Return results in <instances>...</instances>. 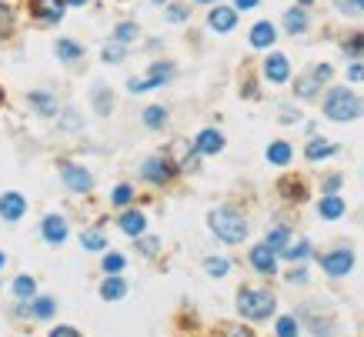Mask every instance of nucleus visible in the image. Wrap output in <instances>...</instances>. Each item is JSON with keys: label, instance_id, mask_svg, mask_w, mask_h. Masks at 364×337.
Wrapping results in <instances>:
<instances>
[{"label": "nucleus", "instance_id": "37", "mask_svg": "<svg viewBox=\"0 0 364 337\" xmlns=\"http://www.w3.org/2000/svg\"><path fill=\"white\" fill-rule=\"evenodd\" d=\"M100 267H104V274H120V271L127 267V257H124V254H117V251H111V254H104Z\"/></svg>", "mask_w": 364, "mask_h": 337}, {"label": "nucleus", "instance_id": "56", "mask_svg": "<svg viewBox=\"0 0 364 337\" xmlns=\"http://www.w3.org/2000/svg\"><path fill=\"white\" fill-rule=\"evenodd\" d=\"M0 267H7V254L3 251H0Z\"/></svg>", "mask_w": 364, "mask_h": 337}, {"label": "nucleus", "instance_id": "34", "mask_svg": "<svg viewBox=\"0 0 364 337\" xmlns=\"http://www.w3.org/2000/svg\"><path fill=\"white\" fill-rule=\"evenodd\" d=\"M124 57H127V44H120V40L107 44V47L100 51V60H104V64H120Z\"/></svg>", "mask_w": 364, "mask_h": 337}, {"label": "nucleus", "instance_id": "22", "mask_svg": "<svg viewBox=\"0 0 364 337\" xmlns=\"http://www.w3.org/2000/svg\"><path fill=\"white\" fill-rule=\"evenodd\" d=\"M301 314H304V324L311 327V334L314 337H331L334 334V320H331V314H325V318H321V314H311V307H304Z\"/></svg>", "mask_w": 364, "mask_h": 337}, {"label": "nucleus", "instance_id": "28", "mask_svg": "<svg viewBox=\"0 0 364 337\" xmlns=\"http://www.w3.org/2000/svg\"><path fill=\"white\" fill-rule=\"evenodd\" d=\"M311 251H314V247H311V241L304 237V241H298V244H288V251H284L281 257L291 264H304L307 257H311Z\"/></svg>", "mask_w": 364, "mask_h": 337}, {"label": "nucleus", "instance_id": "19", "mask_svg": "<svg viewBox=\"0 0 364 337\" xmlns=\"http://www.w3.org/2000/svg\"><path fill=\"white\" fill-rule=\"evenodd\" d=\"M321 87H325V80L311 71V74L294 80V97H298V100H314V97L321 94Z\"/></svg>", "mask_w": 364, "mask_h": 337}, {"label": "nucleus", "instance_id": "30", "mask_svg": "<svg viewBox=\"0 0 364 337\" xmlns=\"http://www.w3.org/2000/svg\"><path fill=\"white\" fill-rule=\"evenodd\" d=\"M94 111L100 113V117H107V113L114 111V94H111L104 84H97L94 87Z\"/></svg>", "mask_w": 364, "mask_h": 337}, {"label": "nucleus", "instance_id": "47", "mask_svg": "<svg viewBox=\"0 0 364 337\" xmlns=\"http://www.w3.org/2000/svg\"><path fill=\"white\" fill-rule=\"evenodd\" d=\"M347 80H351V84H361L364 80V64H358V60H351V67H347Z\"/></svg>", "mask_w": 364, "mask_h": 337}, {"label": "nucleus", "instance_id": "25", "mask_svg": "<svg viewBox=\"0 0 364 337\" xmlns=\"http://www.w3.org/2000/svg\"><path fill=\"white\" fill-rule=\"evenodd\" d=\"M167 107H161V104H151V107H144V113H140V120H144V127L147 131H161L164 124H167Z\"/></svg>", "mask_w": 364, "mask_h": 337}, {"label": "nucleus", "instance_id": "14", "mask_svg": "<svg viewBox=\"0 0 364 337\" xmlns=\"http://www.w3.org/2000/svg\"><path fill=\"white\" fill-rule=\"evenodd\" d=\"M27 214V197L24 194H17V190H7V194H0V217L3 221H20Z\"/></svg>", "mask_w": 364, "mask_h": 337}, {"label": "nucleus", "instance_id": "43", "mask_svg": "<svg viewBox=\"0 0 364 337\" xmlns=\"http://www.w3.org/2000/svg\"><path fill=\"white\" fill-rule=\"evenodd\" d=\"M334 7H338L345 17H358V14H364V0H334Z\"/></svg>", "mask_w": 364, "mask_h": 337}, {"label": "nucleus", "instance_id": "42", "mask_svg": "<svg viewBox=\"0 0 364 337\" xmlns=\"http://www.w3.org/2000/svg\"><path fill=\"white\" fill-rule=\"evenodd\" d=\"M341 51H345L351 60H354V57H361L364 54V34H351V37L345 40V47H341Z\"/></svg>", "mask_w": 364, "mask_h": 337}, {"label": "nucleus", "instance_id": "44", "mask_svg": "<svg viewBox=\"0 0 364 337\" xmlns=\"http://www.w3.org/2000/svg\"><path fill=\"white\" fill-rule=\"evenodd\" d=\"M137 251H140L144 257H154V254L161 251V241H157V237H137Z\"/></svg>", "mask_w": 364, "mask_h": 337}, {"label": "nucleus", "instance_id": "31", "mask_svg": "<svg viewBox=\"0 0 364 337\" xmlns=\"http://www.w3.org/2000/svg\"><path fill=\"white\" fill-rule=\"evenodd\" d=\"M14 298L17 300H34L37 298V281L27 277V274H20L17 281H14Z\"/></svg>", "mask_w": 364, "mask_h": 337}, {"label": "nucleus", "instance_id": "29", "mask_svg": "<svg viewBox=\"0 0 364 337\" xmlns=\"http://www.w3.org/2000/svg\"><path fill=\"white\" fill-rule=\"evenodd\" d=\"M264 244L274 247L277 254H284V251H288V244H291V230H288V227H271L268 237H264Z\"/></svg>", "mask_w": 364, "mask_h": 337}, {"label": "nucleus", "instance_id": "53", "mask_svg": "<svg viewBox=\"0 0 364 337\" xmlns=\"http://www.w3.org/2000/svg\"><path fill=\"white\" fill-rule=\"evenodd\" d=\"M298 117H301V113L294 111V107H284V111H281V120H288V124H294Z\"/></svg>", "mask_w": 364, "mask_h": 337}, {"label": "nucleus", "instance_id": "59", "mask_svg": "<svg viewBox=\"0 0 364 337\" xmlns=\"http://www.w3.org/2000/svg\"><path fill=\"white\" fill-rule=\"evenodd\" d=\"M0 104H3V87H0Z\"/></svg>", "mask_w": 364, "mask_h": 337}, {"label": "nucleus", "instance_id": "17", "mask_svg": "<svg viewBox=\"0 0 364 337\" xmlns=\"http://www.w3.org/2000/svg\"><path fill=\"white\" fill-rule=\"evenodd\" d=\"M117 227H120L127 237H134L137 241V237H144V230H147V217H144L137 207H127V210L117 217Z\"/></svg>", "mask_w": 364, "mask_h": 337}, {"label": "nucleus", "instance_id": "10", "mask_svg": "<svg viewBox=\"0 0 364 337\" xmlns=\"http://www.w3.org/2000/svg\"><path fill=\"white\" fill-rule=\"evenodd\" d=\"M264 80L268 84H288L291 80V60L284 54H277V51H271L268 57H264Z\"/></svg>", "mask_w": 364, "mask_h": 337}, {"label": "nucleus", "instance_id": "2", "mask_svg": "<svg viewBox=\"0 0 364 337\" xmlns=\"http://www.w3.org/2000/svg\"><path fill=\"white\" fill-rule=\"evenodd\" d=\"M321 111L334 124H351V120L364 117V97H358L351 87H331L321 100Z\"/></svg>", "mask_w": 364, "mask_h": 337}, {"label": "nucleus", "instance_id": "12", "mask_svg": "<svg viewBox=\"0 0 364 337\" xmlns=\"http://www.w3.org/2000/svg\"><path fill=\"white\" fill-rule=\"evenodd\" d=\"M208 27L214 34H230L237 27V7H224V3H214L211 14H208Z\"/></svg>", "mask_w": 364, "mask_h": 337}, {"label": "nucleus", "instance_id": "18", "mask_svg": "<svg viewBox=\"0 0 364 337\" xmlns=\"http://www.w3.org/2000/svg\"><path fill=\"white\" fill-rule=\"evenodd\" d=\"M307 27H311V17H307V10L301 7V3H294L291 10H284V30H288L291 37L307 34Z\"/></svg>", "mask_w": 364, "mask_h": 337}, {"label": "nucleus", "instance_id": "8", "mask_svg": "<svg viewBox=\"0 0 364 337\" xmlns=\"http://www.w3.org/2000/svg\"><path fill=\"white\" fill-rule=\"evenodd\" d=\"M277 257H281V254H277L274 247H268V244H254L248 254L251 267H254L257 274H264V277H274V274H277Z\"/></svg>", "mask_w": 364, "mask_h": 337}, {"label": "nucleus", "instance_id": "57", "mask_svg": "<svg viewBox=\"0 0 364 337\" xmlns=\"http://www.w3.org/2000/svg\"><path fill=\"white\" fill-rule=\"evenodd\" d=\"M294 3H301V7H311V3H314V0H294Z\"/></svg>", "mask_w": 364, "mask_h": 337}, {"label": "nucleus", "instance_id": "26", "mask_svg": "<svg viewBox=\"0 0 364 337\" xmlns=\"http://www.w3.org/2000/svg\"><path fill=\"white\" fill-rule=\"evenodd\" d=\"M124 294H127V281L117 277V274H107V281L100 284V298L104 300H120Z\"/></svg>", "mask_w": 364, "mask_h": 337}, {"label": "nucleus", "instance_id": "24", "mask_svg": "<svg viewBox=\"0 0 364 337\" xmlns=\"http://www.w3.org/2000/svg\"><path fill=\"white\" fill-rule=\"evenodd\" d=\"M277 194H281L284 201H304L307 188L301 184V177H284V181H277Z\"/></svg>", "mask_w": 364, "mask_h": 337}, {"label": "nucleus", "instance_id": "20", "mask_svg": "<svg viewBox=\"0 0 364 337\" xmlns=\"http://www.w3.org/2000/svg\"><path fill=\"white\" fill-rule=\"evenodd\" d=\"M338 154V144H331V140H325V137H311L304 147V157L311 161V164H321V161H327V157H334Z\"/></svg>", "mask_w": 364, "mask_h": 337}, {"label": "nucleus", "instance_id": "7", "mask_svg": "<svg viewBox=\"0 0 364 337\" xmlns=\"http://www.w3.org/2000/svg\"><path fill=\"white\" fill-rule=\"evenodd\" d=\"M321 271L327 277H347L354 271V251L351 247H334L321 257Z\"/></svg>", "mask_w": 364, "mask_h": 337}, {"label": "nucleus", "instance_id": "23", "mask_svg": "<svg viewBox=\"0 0 364 337\" xmlns=\"http://www.w3.org/2000/svg\"><path fill=\"white\" fill-rule=\"evenodd\" d=\"M291 157H294V147H291L288 140H274V144H268V161L274 164V167H288Z\"/></svg>", "mask_w": 364, "mask_h": 337}, {"label": "nucleus", "instance_id": "16", "mask_svg": "<svg viewBox=\"0 0 364 337\" xmlns=\"http://www.w3.org/2000/svg\"><path fill=\"white\" fill-rule=\"evenodd\" d=\"M27 104H30V111L37 113V117H57L60 113L57 97L51 94V91H30V94H27Z\"/></svg>", "mask_w": 364, "mask_h": 337}, {"label": "nucleus", "instance_id": "32", "mask_svg": "<svg viewBox=\"0 0 364 337\" xmlns=\"http://www.w3.org/2000/svg\"><path fill=\"white\" fill-rule=\"evenodd\" d=\"M54 311H57V300L54 298H34L30 300V314H34L37 320H47Z\"/></svg>", "mask_w": 364, "mask_h": 337}, {"label": "nucleus", "instance_id": "40", "mask_svg": "<svg viewBox=\"0 0 364 337\" xmlns=\"http://www.w3.org/2000/svg\"><path fill=\"white\" fill-rule=\"evenodd\" d=\"M14 27H17V20H14V10H10L7 3H0V40L10 37V34H14Z\"/></svg>", "mask_w": 364, "mask_h": 337}, {"label": "nucleus", "instance_id": "9", "mask_svg": "<svg viewBox=\"0 0 364 337\" xmlns=\"http://www.w3.org/2000/svg\"><path fill=\"white\" fill-rule=\"evenodd\" d=\"M67 234H71V224H67L64 214H47V217L40 221V237H44V244H51V247L64 244Z\"/></svg>", "mask_w": 364, "mask_h": 337}, {"label": "nucleus", "instance_id": "6", "mask_svg": "<svg viewBox=\"0 0 364 337\" xmlns=\"http://www.w3.org/2000/svg\"><path fill=\"white\" fill-rule=\"evenodd\" d=\"M60 181L71 194H91L94 190V174L87 167H80V164H71V161L60 164Z\"/></svg>", "mask_w": 364, "mask_h": 337}, {"label": "nucleus", "instance_id": "38", "mask_svg": "<svg viewBox=\"0 0 364 337\" xmlns=\"http://www.w3.org/2000/svg\"><path fill=\"white\" fill-rule=\"evenodd\" d=\"M131 201H134V188L131 184H117L111 190V204L114 207H131Z\"/></svg>", "mask_w": 364, "mask_h": 337}, {"label": "nucleus", "instance_id": "45", "mask_svg": "<svg viewBox=\"0 0 364 337\" xmlns=\"http://www.w3.org/2000/svg\"><path fill=\"white\" fill-rule=\"evenodd\" d=\"M221 334H224V337H254V334H251V327H244V324H224V327H221Z\"/></svg>", "mask_w": 364, "mask_h": 337}, {"label": "nucleus", "instance_id": "27", "mask_svg": "<svg viewBox=\"0 0 364 337\" xmlns=\"http://www.w3.org/2000/svg\"><path fill=\"white\" fill-rule=\"evenodd\" d=\"M54 51H57V57L64 60V64H74V60L84 57V47H80L77 40H71V37H60L57 44H54Z\"/></svg>", "mask_w": 364, "mask_h": 337}, {"label": "nucleus", "instance_id": "3", "mask_svg": "<svg viewBox=\"0 0 364 337\" xmlns=\"http://www.w3.org/2000/svg\"><path fill=\"white\" fill-rule=\"evenodd\" d=\"M277 311V298L268 287H241L237 291V314L244 320H268Z\"/></svg>", "mask_w": 364, "mask_h": 337}, {"label": "nucleus", "instance_id": "41", "mask_svg": "<svg viewBox=\"0 0 364 337\" xmlns=\"http://www.w3.org/2000/svg\"><path fill=\"white\" fill-rule=\"evenodd\" d=\"M164 17L171 20V24H184V20L191 17V7H188V3H167Z\"/></svg>", "mask_w": 364, "mask_h": 337}, {"label": "nucleus", "instance_id": "13", "mask_svg": "<svg viewBox=\"0 0 364 337\" xmlns=\"http://www.w3.org/2000/svg\"><path fill=\"white\" fill-rule=\"evenodd\" d=\"M248 44H251V51H271V47L277 44V27H274L271 20H257V24L251 27Z\"/></svg>", "mask_w": 364, "mask_h": 337}, {"label": "nucleus", "instance_id": "49", "mask_svg": "<svg viewBox=\"0 0 364 337\" xmlns=\"http://www.w3.org/2000/svg\"><path fill=\"white\" fill-rule=\"evenodd\" d=\"M288 284H307V267H294V271H288Z\"/></svg>", "mask_w": 364, "mask_h": 337}, {"label": "nucleus", "instance_id": "36", "mask_svg": "<svg viewBox=\"0 0 364 337\" xmlns=\"http://www.w3.org/2000/svg\"><path fill=\"white\" fill-rule=\"evenodd\" d=\"M80 247H84V251H104V247H107V237H104L100 230H84V234H80Z\"/></svg>", "mask_w": 364, "mask_h": 337}, {"label": "nucleus", "instance_id": "15", "mask_svg": "<svg viewBox=\"0 0 364 337\" xmlns=\"http://www.w3.org/2000/svg\"><path fill=\"white\" fill-rule=\"evenodd\" d=\"M194 147H197L201 157H214V154L224 150V134L217 131V127H204V131L194 137Z\"/></svg>", "mask_w": 364, "mask_h": 337}, {"label": "nucleus", "instance_id": "46", "mask_svg": "<svg viewBox=\"0 0 364 337\" xmlns=\"http://www.w3.org/2000/svg\"><path fill=\"white\" fill-rule=\"evenodd\" d=\"M341 184H345V177H341V174H331V177H325L321 190H325V194H338V190H341Z\"/></svg>", "mask_w": 364, "mask_h": 337}, {"label": "nucleus", "instance_id": "54", "mask_svg": "<svg viewBox=\"0 0 364 337\" xmlns=\"http://www.w3.org/2000/svg\"><path fill=\"white\" fill-rule=\"evenodd\" d=\"M67 7H84V3H91V0H64Z\"/></svg>", "mask_w": 364, "mask_h": 337}, {"label": "nucleus", "instance_id": "39", "mask_svg": "<svg viewBox=\"0 0 364 337\" xmlns=\"http://www.w3.org/2000/svg\"><path fill=\"white\" fill-rule=\"evenodd\" d=\"M204 271H208L211 277H228V274H230V261H228V257H208V261H204Z\"/></svg>", "mask_w": 364, "mask_h": 337}, {"label": "nucleus", "instance_id": "50", "mask_svg": "<svg viewBox=\"0 0 364 337\" xmlns=\"http://www.w3.org/2000/svg\"><path fill=\"white\" fill-rule=\"evenodd\" d=\"M51 337H80V331H77V327H67V324H64V327H54V331H51Z\"/></svg>", "mask_w": 364, "mask_h": 337}, {"label": "nucleus", "instance_id": "1", "mask_svg": "<svg viewBox=\"0 0 364 337\" xmlns=\"http://www.w3.org/2000/svg\"><path fill=\"white\" fill-rule=\"evenodd\" d=\"M208 227L214 230V237L221 244H244L248 241V217L230 204L214 207L208 214Z\"/></svg>", "mask_w": 364, "mask_h": 337}, {"label": "nucleus", "instance_id": "4", "mask_svg": "<svg viewBox=\"0 0 364 337\" xmlns=\"http://www.w3.org/2000/svg\"><path fill=\"white\" fill-rule=\"evenodd\" d=\"M177 164H174L167 154H151V157H144V164H140V177L154 184V188H164V184H171L174 177H177Z\"/></svg>", "mask_w": 364, "mask_h": 337}, {"label": "nucleus", "instance_id": "5", "mask_svg": "<svg viewBox=\"0 0 364 337\" xmlns=\"http://www.w3.org/2000/svg\"><path fill=\"white\" fill-rule=\"evenodd\" d=\"M147 74H151V77H131V80H127V91H131V94H144V91H154V87L171 84V80H174V64H171V60L154 64Z\"/></svg>", "mask_w": 364, "mask_h": 337}, {"label": "nucleus", "instance_id": "35", "mask_svg": "<svg viewBox=\"0 0 364 337\" xmlns=\"http://www.w3.org/2000/svg\"><path fill=\"white\" fill-rule=\"evenodd\" d=\"M137 34H140V27H137L134 20H120L114 27V40H120V44H131V40H137Z\"/></svg>", "mask_w": 364, "mask_h": 337}, {"label": "nucleus", "instance_id": "11", "mask_svg": "<svg viewBox=\"0 0 364 337\" xmlns=\"http://www.w3.org/2000/svg\"><path fill=\"white\" fill-rule=\"evenodd\" d=\"M64 10H67V3L64 0H30V14L37 24H60L64 20Z\"/></svg>", "mask_w": 364, "mask_h": 337}, {"label": "nucleus", "instance_id": "55", "mask_svg": "<svg viewBox=\"0 0 364 337\" xmlns=\"http://www.w3.org/2000/svg\"><path fill=\"white\" fill-rule=\"evenodd\" d=\"M194 3H201V7H214V3H221V0H194Z\"/></svg>", "mask_w": 364, "mask_h": 337}, {"label": "nucleus", "instance_id": "52", "mask_svg": "<svg viewBox=\"0 0 364 337\" xmlns=\"http://www.w3.org/2000/svg\"><path fill=\"white\" fill-rule=\"evenodd\" d=\"M241 94H244V97H251V100H254V97H257V84H254V80H248V84L241 87Z\"/></svg>", "mask_w": 364, "mask_h": 337}, {"label": "nucleus", "instance_id": "51", "mask_svg": "<svg viewBox=\"0 0 364 337\" xmlns=\"http://www.w3.org/2000/svg\"><path fill=\"white\" fill-rule=\"evenodd\" d=\"M257 3H261V0H234V7H237V10H254Z\"/></svg>", "mask_w": 364, "mask_h": 337}, {"label": "nucleus", "instance_id": "33", "mask_svg": "<svg viewBox=\"0 0 364 337\" xmlns=\"http://www.w3.org/2000/svg\"><path fill=\"white\" fill-rule=\"evenodd\" d=\"M298 334H301V324H298V318H291V314L277 318V324H274V337H298Z\"/></svg>", "mask_w": 364, "mask_h": 337}, {"label": "nucleus", "instance_id": "58", "mask_svg": "<svg viewBox=\"0 0 364 337\" xmlns=\"http://www.w3.org/2000/svg\"><path fill=\"white\" fill-rule=\"evenodd\" d=\"M151 3H167V0H151Z\"/></svg>", "mask_w": 364, "mask_h": 337}, {"label": "nucleus", "instance_id": "21", "mask_svg": "<svg viewBox=\"0 0 364 337\" xmlns=\"http://www.w3.org/2000/svg\"><path fill=\"white\" fill-rule=\"evenodd\" d=\"M318 217L321 221H341L345 217V201L338 194H325L321 204H318Z\"/></svg>", "mask_w": 364, "mask_h": 337}, {"label": "nucleus", "instance_id": "48", "mask_svg": "<svg viewBox=\"0 0 364 337\" xmlns=\"http://www.w3.org/2000/svg\"><path fill=\"white\" fill-rule=\"evenodd\" d=\"M64 131H80V120H77V111H64Z\"/></svg>", "mask_w": 364, "mask_h": 337}]
</instances>
